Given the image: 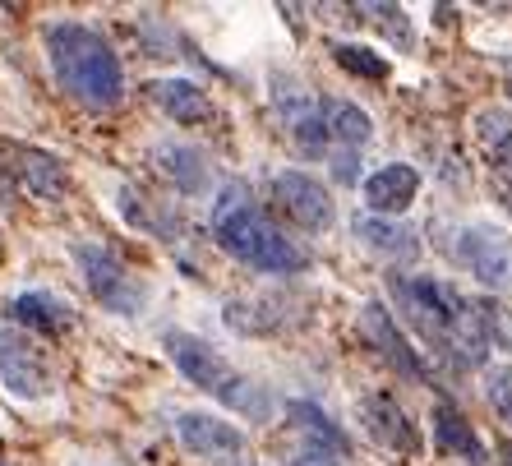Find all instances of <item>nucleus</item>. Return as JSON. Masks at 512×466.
Masks as SVG:
<instances>
[{
  "instance_id": "obj_25",
  "label": "nucleus",
  "mask_w": 512,
  "mask_h": 466,
  "mask_svg": "<svg viewBox=\"0 0 512 466\" xmlns=\"http://www.w3.org/2000/svg\"><path fill=\"white\" fill-rule=\"evenodd\" d=\"M489 407H494V416L508 420L512 425V365H499V370L489 374Z\"/></svg>"
},
{
  "instance_id": "obj_1",
  "label": "nucleus",
  "mask_w": 512,
  "mask_h": 466,
  "mask_svg": "<svg viewBox=\"0 0 512 466\" xmlns=\"http://www.w3.org/2000/svg\"><path fill=\"white\" fill-rule=\"evenodd\" d=\"M388 291H393L397 310L406 314V323H416V333L429 347L457 365H480V360H489V351L512 347L508 314L489 300L462 296L443 277L388 273Z\"/></svg>"
},
{
  "instance_id": "obj_13",
  "label": "nucleus",
  "mask_w": 512,
  "mask_h": 466,
  "mask_svg": "<svg viewBox=\"0 0 512 466\" xmlns=\"http://www.w3.org/2000/svg\"><path fill=\"white\" fill-rule=\"evenodd\" d=\"M273 199L296 227H305V231L333 227V199L323 190V180H314L310 171H282L273 180Z\"/></svg>"
},
{
  "instance_id": "obj_8",
  "label": "nucleus",
  "mask_w": 512,
  "mask_h": 466,
  "mask_svg": "<svg viewBox=\"0 0 512 466\" xmlns=\"http://www.w3.org/2000/svg\"><path fill=\"white\" fill-rule=\"evenodd\" d=\"M74 259L84 268V282L111 314H139L148 305V287H143L139 277L125 268L111 250L102 245H74Z\"/></svg>"
},
{
  "instance_id": "obj_7",
  "label": "nucleus",
  "mask_w": 512,
  "mask_h": 466,
  "mask_svg": "<svg viewBox=\"0 0 512 466\" xmlns=\"http://www.w3.org/2000/svg\"><path fill=\"white\" fill-rule=\"evenodd\" d=\"M0 383L14 397H28V402H37V397H47L56 388L42 342L24 328H14V323H0Z\"/></svg>"
},
{
  "instance_id": "obj_28",
  "label": "nucleus",
  "mask_w": 512,
  "mask_h": 466,
  "mask_svg": "<svg viewBox=\"0 0 512 466\" xmlns=\"http://www.w3.org/2000/svg\"><path fill=\"white\" fill-rule=\"evenodd\" d=\"M0 466H5V462H0Z\"/></svg>"
},
{
  "instance_id": "obj_19",
  "label": "nucleus",
  "mask_w": 512,
  "mask_h": 466,
  "mask_svg": "<svg viewBox=\"0 0 512 466\" xmlns=\"http://www.w3.org/2000/svg\"><path fill=\"white\" fill-rule=\"evenodd\" d=\"M148 97H153L176 125H203V120H213V102H208V93H203L194 79H153Z\"/></svg>"
},
{
  "instance_id": "obj_10",
  "label": "nucleus",
  "mask_w": 512,
  "mask_h": 466,
  "mask_svg": "<svg viewBox=\"0 0 512 466\" xmlns=\"http://www.w3.org/2000/svg\"><path fill=\"white\" fill-rule=\"evenodd\" d=\"M176 439L185 443V453L203 457V462H213V466H231L245 457V434L231 420L213 416V411H180Z\"/></svg>"
},
{
  "instance_id": "obj_23",
  "label": "nucleus",
  "mask_w": 512,
  "mask_h": 466,
  "mask_svg": "<svg viewBox=\"0 0 512 466\" xmlns=\"http://www.w3.org/2000/svg\"><path fill=\"white\" fill-rule=\"evenodd\" d=\"M333 60L342 65L346 74H360V79H388V56H379L374 47H365V42H333Z\"/></svg>"
},
{
  "instance_id": "obj_4",
  "label": "nucleus",
  "mask_w": 512,
  "mask_h": 466,
  "mask_svg": "<svg viewBox=\"0 0 512 466\" xmlns=\"http://www.w3.org/2000/svg\"><path fill=\"white\" fill-rule=\"evenodd\" d=\"M167 356L176 360V370L185 374L194 388H203L208 397H217L222 407L240 411L245 420H268V416H273L277 397L268 393L263 383H254L250 374H240L227 356H217V351L208 347L203 337H194V333H167Z\"/></svg>"
},
{
  "instance_id": "obj_15",
  "label": "nucleus",
  "mask_w": 512,
  "mask_h": 466,
  "mask_svg": "<svg viewBox=\"0 0 512 466\" xmlns=\"http://www.w3.org/2000/svg\"><path fill=\"white\" fill-rule=\"evenodd\" d=\"M420 194V171L406 167V162H388L374 176H365V204L374 217H397L416 204Z\"/></svg>"
},
{
  "instance_id": "obj_11",
  "label": "nucleus",
  "mask_w": 512,
  "mask_h": 466,
  "mask_svg": "<svg viewBox=\"0 0 512 466\" xmlns=\"http://www.w3.org/2000/svg\"><path fill=\"white\" fill-rule=\"evenodd\" d=\"M356 420H360V430L370 434L379 448H388V453H397V457H420L416 420L397 407L393 393H365L356 402Z\"/></svg>"
},
{
  "instance_id": "obj_6",
  "label": "nucleus",
  "mask_w": 512,
  "mask_h": 466,
  "mask_svg": "<svg viewBox=\"0 0 512 466\" xmlns=\"http://www.w3.org/2000/svg\"><path fill=\"white\" fill-rule=\"evenodd\" d=\"M351 439L333 416L314 402H291L286 407V453L282 466H346Z\"/></svg>"
},
{
  "instance_id": "obj_12",
  "label": "nucleus",
  "mask_w": 512,
  "mask_h": 466,
  "mask_svg": "<svg viewBox=\"0 0 512 466\" xmlns=\"http://www.w3.org/2000/svg\"><path fill=\"white\" fill-rule=\"evenodd\" d=\"M273 107H277V120H282L286 139H291V144H296L305 157H319L323 148H328L319 97H314L310 88H300V84H277V88H273Z\"/></svg>"
},
{
  "instance_id": "obj_20",
  "label": "nucleus",
  "mask_w": 512,
  "mask_h": 466,
  "mask_svg": "<svg viewBox=\"0 0 512 466\" xmlns=\"http://www.w3.org/2000/svg\"><path fill=\"white\" fill-rule=\"evenodd\" d=\"M356 236L365 250L383 254V259H397V263L420 254V236L406 227V222H397V217H374V213L356 217Z\"/></svg>"
},
{
  "instance_id": "obj_24",
  "label": "nucleus",
  "mask_w": 512,
  "mask_h": 466,
  "mask_svg": "<svg viewBox=\"0 0 512 466\" xmlns=\"http://www.w3.org/2000/svg\"><path fill=\"white\" fill-rule=\"evenodd\" d=\"M360 19H370L383 37H393L402 51H411V19L402 5H360Z\"/></svg>"
},
{
  "instance_id": "obj_3",
  "label": "nucleus",
  "mask_w": 512,
  "mask_h": 466,
  "mask_svg": "<svg viewBox=\"0 0 512 466\" xmlns=\"http://www.w3.org/2000/svg\"><path fill=\"white\" fill-rule=\"evenodd\" d=\"M213 236L231 259H240L245 268H254V273L291 277V273H305V268H310V254L300 250L291 236H282V231L268 222V213H263L240 185H231V190L217 199Z\"/></svg>"
},
{
  "instance_id": "obj_18",
  "label": "nucleus",
  "mask_w": 512,
  "mask_h": 466,
  "mask_svg": "<svg viewBox=\"0 0 512 466\" xmlns=\"http://www.w3.org/2000/svg\"><path fill=\"white\" fill-rule=\"evenodd\" d=\"M10 319H14V328H24V333H33V337H56V333H65V328H74V310L60 296H51V291H24V296H14Z\"/></svg>"
},
{
  "instance_id": "obj_22",
  "label": "nucleus",
  "mask_w": 512,
  "mask_h": 466,
  "mask_svg": "<svg viewBox=\"0 0 512 466\" xmlns=\"http://www.w3.org/2000/svg\"><path fill=\"white\" fill-rule=\"evenodd\" d=\"M157 167L167 171L185 194H194V190L208 185V167H203V157L194 153V148H185V144H162L157 148Z\"/></svg>"
},
{
  "instance_id": "obj_26",
  "label": "nucleus",
  "mask_w": 512,
  "mask_h": 466,
  "mask_svg": "<svg viewBox=\"0 0 512 466\" xmlns=\"http://www.w3.org/2000/svg\"><path fill=\"white\" fill-rule=\"evenodd\" d=\"M499 74H503V88H508V97H512V56H499Z\"/></svg>"
},
{
  "instance_id": "obj_9",
  "label": "nucleus",
  "mask_w": 512,
  "mask_h": 466,
  "mask_svg": "<svg viewBox=\"0 0 512 466\" xmlns=\"http://www.w3.org/2000/svg\"><path fill=\"white\" fill-rule=\"evenodd\" d=\"M360 337L370 342V351L388 365V370H397L402 379H416V383H429V365L425 356H420L411 342H406V333L393 323V314H388V305H379V300H370L365 310H360Z\"/></svg>"
},
{
  "instance_id": "obj_5",
  "label": "nucleus",
  "mask_w": 512,
  "mask_h": 466,
  "mask_svg": "<svg viewBox=\"0 0 512 466\" xmlns=\"http://www.w3.org/2000/svg\"><path fill=\"white\" fill-rule=\"evenodd\" d=\"M439 250L489 291H512V236L494 222H439Z\"/></svg>"
},
{
  "instance_id": "obj_27",
  "label": "nucleus",
  "mask_w": 512,
  "mask_h": 466,
  "mask_svg": "<svg viewBox=\"0 0 512 466\" xmlns=\"http://www.w3.org/2000/svg\"><path fill=\"white\" fill-rule=\"evenodd\" d=\"M499 466H512V439L499 443Z\"/></svg>"
},
{
  "instance_id": "obj_16",
  "label": "nucleus",
  "mask_w": 512,
  "mask_h": 466,
  "mask_svg": "<svg viewBox=\"0 0 512 466\" xmlns=\"http://www.w3.org/2000/svg\"><path fill=\"white\" fill-rule=\"evenodd\" d=\"M476 134L489 157V171H494V190H499V199L512 208V116L508 111H480Z\"/></svg>"
},
{
  "instance_id": "obj_17",
  "label": "nucleus",
  "mask_w": 512,
  "mask_h": 466,
  "mask_svg": "<svg viewBox=\"0 0 512 466\" xmlns=\"http://www.w3.org/2000/svg\"><path fill=\"white\" fill-rule=\"evenodd\" d=\"M434 443H439V453H448V457H462V462H471V466H489L485 439H480L476 425H471L453 402H434Z\"/></svg>"
},
{
  "instance_id": "obj_21",
  "label": "nucleus",
  "mask_w": 512,
  "mask_h": 466,
  "mask_svg": "<svg viewBox=\"0 0 512 466\" xmlns=\"http://www.w3.org/2000/svg\"><path fill=\"white\" fill-rule=\"evenodd\" d=\"M319 111H323V134H328V144L360 148L374 134V120L365 116L356 102H346V97H319Z\"/></svg>"
},
{
  "instance_id": "obj_2",
  "label": "nucleus",
  "mask_w": 512,
  "mask_h": 466,
  "mask_svg": "<svg viewBox=\"0 0 512 466\" xmlns=\"http://www.w3.org/2000/svg\"><path fill=\"white\" fill-rule=\"evenodd\" d=\"M47 56L56 84L88 111H111L125 97V70L120 56L102 33L84 24H51L47 28Z\"/></svg>"
},
{
  "instance_id": "obj_14",
  "label": "nucleus",
  "mask_w": 512,
  "mask_h": 466,
  "mask_svg": "<svg viewBox=\"0 0 512 466\" xmlns=\"http://www.w3.org/2000/svg\"><path fill=\"white\" fill-rule=\"evenodd\" d=\"M0 171L28 190L33 199H60V194L70 190V176L60 167L51 153L42 148H24V144H0Z\"/></svg>"
}]
</instances>
